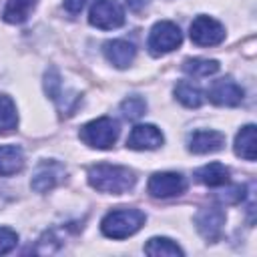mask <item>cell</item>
I'll return each instance as SVG.
<instances>
[{
  "instance_id": "6da1fadb",
  "label": "cell",
  "mask_w": 257,
  "mask_h": 257,
  "mask_svg": "<svg viewBox=\"0 0 257 257\" xmlns=\"http://www.w3.org/2000/svg\"><path fill=\"white\" fill-rule=\"evenodd\" d=\"M135 183H137V175L128 167L100 163L88 169V185L100 193L122 195L131 191Z\"/></svg>"
},
{
  "instance_id": "7a4b0ae2",
  "label": "cell",
  "mask_w": 257,
  "mask_h": 257,
  "mask_svg": "<svg viewBox=\"0 0 257 257\" xmlns=\"http://www.w3.org/2000/svg\"><path fill=\"white\" fill-rule=\"evenodd\" d=\"M145 213L141 209H114L108 211L100 221V231L108 239H126L145 225Z\"/></svg>"
},
{
  "instance_id": "3957f363",
  "label": "cell",
  "mask_w": 257,
  "mask_h": 257,
  "mask_svg": "<svg viewBox=\"0 0 257 257\" xmlns=\"http://www.w3.org/2000/svg\"><path fill=\"white\" fill-rule=\"evenodd\" d=\"M78 137L90 149L106 151L118 139V122L114 118H110V116L94 118V120H90V122H86V124L80 126Z\"/></svg>"
},
{
  "instance_id": "277c9868",
  "label": "cell",
  "mask_w": 257,
  "mask_h": 257,
  "mask_svg": "<svg viewBox=\"0 0 257 257\" xmlns=\"http://www.w3.org/2000/svg\"><path fill=\"white\" fill-rule=\"evenodd\" d=\"M181 42H183L181 28L171 20H161L151 28L147 46L153 56H163V54H169L175 48H179Z\"/></svg>"
},
{
  "instance_id": "5b68a950",
  "label": "cell",
  "mask_w": 257,
  "mask_h": 257,
  "mask_svg": "<svg viewBox=\"0 0 257 257\" xmlns=\"http://www.w3.org/2000/svg\"><path fill=\"white\" fill-rule=\"evenodd\" d=\"M88 22L100 30H112L124 24V8L118 0H96L90 6Z\"/></svg>"
},
{
  "instance_id": "8992f818",
  "label": "cell",
  "mask_w": 257,
  "mask_h": 257,
  "mask_svg": "<svg viewBox=\"0 0 257 257\" xmlns=\"http://www.w3.org/2000/svg\"><path fill=\"white\" fill-rule=\"evenodd\" d=\"M189 36L197 46H217L225 40V28L219 20L201 14L191 22Z\"/></svg>"
},
{
  "instance_id": "52a82bcc",
  "label": "cell",
  "mask_w": 257,
  "mask_h": 257,
  "mask_svg": "<svg viewBox=\"0 0 257 257\" xmlns=\"http://www.w3.org/2000/svg\"><path fill=\"white\" fill-rule=\"evenodd\" d=\"M185 189H187L185 177L181 173H173V171L155 173L147 183V191L155 199H171V197L185 193Z\"/></svg>"
},
{
  "instance_id": "ba28073f",
  "label": "cell",
  "mask_w": 257,
  "mask_h": 257,
  "mask_svg": "<svg viewBox=\"0 0 257 257\" xmlns=\"http://www.w3.org/2000/svg\"><path fill=\"white\" fill-rule=\"evenodd\" d=\"M225 211L221 207H203L195 215V227L207 241H217L223 233Z\"/></svg>"
},
{
  "instance_id": "9c48e42d",
  "label": "cell",
  "mask_w": 257,
  "mask_h": 257,
  "mask_svg": "<svg viewBox=\"0 0 257 257\" xmlns=\"http://www.w3.org/2000/svg\"><path fill=\"white\" fill-rule=\"evenodd\" d=\"M66 171L64 167L50 159V161H42L36 169H34V175H32V181H30V187L36 191V193H46L50 189H54L62 179H64Z\"/></svg>"
},
{
  "instance_id": "30bf717a",
  "label": "cell",
  "mask_w": 257,
  "mask_h": 257,
  "mask_svg": "<svg viewBox=\"0 0 257 257\" xmlns=\"http://www.w3.org/2000/svg\"><path fill=\"white\" fill-rule=\"evenodd\" d=\"M209 100L217 106H237L243 100V88L233 78H219L211 84L207 92Z\"/></svg>"
},
{
  "instance_id": "8fae6325",
  "label": "cell",
  "mask_w": 257,
  "mask_h": 257,
  "mask_svg": "<svg viewBox=\"0 0 257 257\" xmlns=\"http://www.w3.org/2000/svg\"><path fill=\"white\" fill-rule=\"evenodd\" d=\"M165 137L155 124H137L128 133L126 147L133 151H153L163 145Z\"/></svg>"
},
{
  "instance_id": "7c38bea8",
  "label": "cell",
  "mask_w": 257,
  "mask_h": 257,
  "mask_svg": "<svg viewBox=\"0 0 257 257\" xmlns=\"http://www.w3.org/2000/svg\"><path fill=\"white\" fill-rule=\"evenodd\" d=\"M225 145V135L219 131H195L187 139V147L195 155H207L217 153Z\"/></svg>"
},
{
  "instance_id": "4fadbf2b",
  "label": "cell",
  "mask_w": 257,
  "mask_h": 257,
  "mask_svg": "<svg viewBox=\"0 0 257 257\" xmlns=\"http://www.w3.org/2000/svg\"><path fill=\"white\" fill-rule=\"evenodd\" d=\"M102 52H104L106 60H108L112 66H116V68H126V66H131V62H133L135 56H137L135 44H131V42H126V40H108V42H104Z\"/></svg>"
},
{
  "instance_id": "5bb4252c",
  "label": "cell",
  "mask_w": 257,
  "mask_h": 257,
  "mask_svg": "<svg viewBox=\"0 0 257 257\" xmlns=\"http://www.w3.org/2000/svg\"><path fill=\"white\" fill-rule=\"evenodd\" d=\"M24 167V153L16 145L0 147V177H10L20 173Z\"/></svg>"
},
{
  "instance_id": "9a60e30c",
  "label": "cell",
  "mask_w": 257,
  "mask_h": 257,
  "mask_svg": "<svg viewBox=\"0 0 257 257\" xmlns=\"http://www.w3.org/2000/svg\"><path fill=\"white\" fill-rule=\"evenodd\" d=\"M195 179L205 187H221L229 181V169L221 163H209L195 171Z\"/></svg>"
},
{
  "instance_id": "2e32d148",
  "label": "cell",
  "mask_w": 257,
  "mask_h": 257,
  "mask_svg": "<svg viewBox=\"0 0 257 257\" xmlns=\"http://www.w3.org/2000/svg\"><path fill=\"white\" fill-rule=\"evenodd\" d=\"M235 155L245 161H255L257 157V139L255 124H245L235 137Z\"/></svg>"
},
{
  "instance_id": "e0dca14e",
  "label": "cell",
  "mask_w": 257,
  "mask_h": 257,
  "mask_svg": "<svg viewBox=\"0 0 257 257\" xmlns=\"http://www.w3.org/2000/svg\"><path fill=\"white\" fill-rule=\"evenodd\" d=\"M38 0H6V6L2 10V18L10 24H22L28 20L30 12L36 8Z\"/></svg>"
},
{
  "instance_id": "ac0fdd59",
  "label": "cell",
  "mask_w": 257,
  "mask_h": 257,
  "mask_svg": "<svg viewBox=\"0 0 257 257\" xmlns=\"http://www.w3.org/2000/svg\"><path fill=\"white\" fill-rule=\"evenodd\" d=\"M175 96H177V100H179L183 106H187V108H199V106L203 104V100H205L203 90H201L197 84H193L191 80H181V82H177V86H175Z\"/></svg>"
},
{
  "instance_id": "d6986e66",
  "label": "cell",
  "mask_w": 257,
  "mask_h": 257,
  "mask_svg": "<svg viewBox=\"0 0 257 257\" xmlns=\"http://www.w3.org/2000/svg\"><path fill=\"white\" fill-rule=\"evenodd\" d=\"M18 126L16 104L8 94H0V135L12 133Z\"/></svg>"
},
{
  "instance_id": "ffe728a7",
  "label": "cell",
  "mask_w": 257,
  "mask_h": 257,
  "mask_svg": "<svg viewBox=\"0 0 257 257\" xmlns=\"http://www.w3.org/2000/svg\"><path fill=\"white\" fill-rule=\"evenodd\" d=\"M145 253L153 255V257H159V255H183L185 251L175 241H171L169 237H153V239L147 241Z\"/></svg>"
},
{
  "instance_id": "44dd1931",
  "label": "cell",
  "mask_w": 257,
  "mask_h": 257,
  "mask_svg": "<svg viewBox=\"0 0 257 257\" xmlns=\"http://www.w3.org/2000/svg\"><path fill=\"white\" fill-rule=\"evenodd\" d=\"M183 70L191 76H211L219 70V62L213 58H187L183 62Z\"/></svg>"
},
{
  "instance_id": "7402d4cb",
  "label": "cell",
  "mask_w": 257,
  "mask_h": 257,
  "mask_svg": "<svg viewBox=\"0 0 257 257\" xmlns=\"http://www.w3.org/2000/svg\"><path fill=\"white\" fill-rule=\"evenodd\" d=\"M120 112H122L124 118L137 120V118H141V116L147 112V102H145L143 96L133 94V96H128V98H124V100L120 102Z\"/></svg>"
},
{
  "instance_id": "603a6c76",
  "label": "cell",
  "mask_w": 257,
  "mask_h": 257,
  "mask_svg": "<svg viewBox=\"0 0 257 257\" xmlns=\"http://www.w3.org/2000/svg\"><path fill=\"white\" fill-rule=\"evenodd\" d=\"M18 243V235L16 231H12L10 227H0V255L10 253Z\"/></svg>"
},
{
  "instance_id": "cb8c5ba5",
  "label": "cell",
  "mask_w": 257,
  "mask_h": 257,
  "mask_svg": "<svg viewBox=\"0 0 257 257\" xmlns=\"http://www.w3.org/2000/svg\"><path fill=\"white\" fill-rule=\"evenodd\" d=\"M243 197H245L243 185H233V187L217 193V201H221V203H239V201H243Z\"/></svg>"
},
{
  "instance_id": "d4e9b609",
  "label": "cell",
  "mask_w": 257,
  "mask_h": 257,
  "mask_svg": "<svg viewBox=\"0 0 257 257\" xmlns=\"http://www.w3.org/2000/svg\"><path fill=\"white\" fill-rule=\"evenodd\" d=\"M88 0H64V8L70 12V14H78L84 6H86Z\"/></svg>"
},
{
  "instance_id": "484cf974",
  "label": "cell",
  "mask_w": 257,
  "mask_h": 257,
  "mask_svg": "<svg viewBox=\"0 0 257 257\" xmlns=\"http://www.w3.org/2000/svg\"><path fill=\"white\" fill-rule=\"evenodd\" d=\"M126 4H128L131 10H141L147 4V0H126Z\"/></svg>"
}]
</instances>
